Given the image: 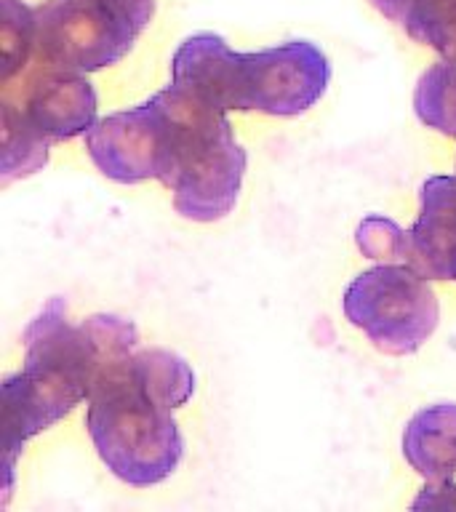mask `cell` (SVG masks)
I'll return each mask as SVG.
<instances>
[{"label": "cell", "mask_w": 456, "mask_h": 512, "mask_svg": "<svg viewBox=\"0 0 456 512\" xmlns=\"http://www.w3.org/2000/svg\"><path fill=\"white\" fill-rule=\"evenodd\" d=\"M3 86L11 104L46 142H70L94 126L99 99L86 72H70L32 59L30 67Z\"/></svg>", "instance_id": "cell-8"}, {"label": "cell", "mask_w": 456, "mask_h": 512, "mask_svg": "<svg viewBox=\"0 0 456 512\" xmlns=\"http://www.w3.org/2000/svg\"><path fill=\"white\" fill-rule=\"evenodd\" d=\"M374 8L379 14H384L390 22H398V24H406V16L411 11V3L414 0H371Z\"/></svg>", "instance_id": "cell-18"}, {"label": "cell", "mask_w": 456, "mask_h": 512, "mask_svg": "<svg viewBox=\"0 0 456 512\" xmlns=\"http://www.w3.org/2000/svg\"><path fill=\"white\" fill-rule=\"evenodd\" d=\"M24 366L3 382V504L14 486L16 459L24 443L91 398L96 379L107 363L139 350V331L118 315H91L70 323L62 296L27 323L22 334Z\"/></svg>", "instance_id": "cell-1"}, {"label": "cell", "mask_w": 456, "mask_h": 512, "mask_svg": "<svg viewBox=\"0 0 456 512\" xmlns=\"http://www.w3.org/2000/svg\"><path fill=\"white\" fill-rule=\"evenodd\" d=\"M328 80V56L310 40H288L251 54L235 51L230 110L296 118L323 99Z\"/></svg>", "instance_id": "cell-5"}, {"label": "cell", "mask_w": 456, "mask_h": 512, "mask_svg": "<svg viewBox=\"0 0 456 512\" xmlns=\"http://www.w3.org/2000/svg\"><path fill=\"white\" fill-rule=\"evenodd\" d=\"M403 456L427 483L456 478V403L416 411L403 430Z\"/></svg>", "instance_id": "cell-10"}, {"label": "cell", "mask_w": 456, "mask_h": 512, "mask_svg": "<svg viewBox=\"0 0 456 512\" xmlns=\"http://www.w3.org/2000/svg\"><path fill=\"white\" fill-rule=\"evenodd\" d=\"M344 318L384 355L406 358L440 323L438 294L411 264H376L360 272L342 296Z\"/></svg>", "instance_id": "cell-4"}, {"label": "cell", "mask_w": 456, "mask_h": 512, "mask_svg": "<svg viewBox=\"0 0 456 512\" xmlns=\"http://www.w3.org/2000/svg\"><path fill=\"white\" fill-rule=\"evenodd\" d=\"M35 6L24 0H3V30H0V48H3V78L0 83L14 80L19 72L30 67L35 56Z\"/></svg>", "instance_id": "cell-14"}, {"label": "cell", "mask_w": 456, "mask_h": 512, "mask_svg": "<svg viewBox=\"0 0 456 512\" xmlns=\"http://www.w3.org/2000/svg\"><path fill=\"white\" fill-rule=\"evenodd\" d=\"M51 142H46L11 104L0 107V179L11 184L14 179L38 174L48 163Z\"/></svg>", "instance_id": "cell-11"}, {"label": "cell", "mask_w": 456, "mask_h": 512, "mask_svg": "<svg viewBox=\"0 0 456 512\" xmlns=\"http://www.w3.org/2000/svg\"><path fill=\"white\" fill-rule=\"evenodd\" d=\"M86 152L118 184L163 182L168 174V118L158 96L139 107L104 115L88 128Z\"/></svg>", "instance_id": "cell-7"}, {"label": "cell", "mask_w": 456, "mask_h": 512, "mask_svg": "<svg viewBox=\"0 0 456 512\" xmlns=\"http://www.w3.org/2000/svg\"><path fill=\"white\" fill-rule=\"evenodd\" d=\"M403 27L440 59L456 62V0H414Z\"/></svg>", "instance_id": "cell-13"}, {"label": "cell", "mask_w": 456, "mask_h": 512, "mask_svg": "<svg viewBox=\"0 0 456 512\" xmlns=\"http://www.w3.org/2000/svg\"><path fill=\"white\" fill-rule=\"evenodd\" d=\"M134 355L102 368L88 398L86 430L115 478L147 488L174 475L184 440L171 414L174 403L152 387Z\"/></svg>", "instance_id": "cell-2"}, {"label": "cell", "mask_w": 456, "mask_h": 512, "mask_svg": "<svg viewBox=\"0 0 456 512\" xmlns=\"http://www.w3.org/2000/svg\"><path fill=\"white\" fill-rule=\"evenodd\" d=\"M422 507H454L456 510V486L448 480V483H427L422 488V494L414 502V510H422Z\"/></svg>", "instance_id": "cell-17"}, {"label": "cell", "mask_w": 456, "mask_h": 512, "mask_svg": "<svg viewBox=\"0 0 456 512\" xmlns=\"http://www.w3.org/2000/svg\"><path fill=\"white\" fill-rule=\"evenodd\" d=\"M414 112L419 123L456 139V62L440 59L419 75Z\"/></svg>", "instance_id": "cell-12"}, {"label": "cell", "mask_w": 456, "mask_h": 512, "mask_svg": "<svg viewBox=\"0 0 456 512\" xmlns=\"http://www.w3.org/2000/svg\"><path fill=\"white\" fill-rule=\"evenodd\" d=\"M406 235L400 224L387 216H366L355 230L360 254L382 264H406Z\"/></svg>", "instance_id": "cell-15"}, {"label": "cell", "mask_w": 456, "mask_h": 512, "mask_svg": "<svg viewBox=\"0 0 456 512\" xmlns=\"http://www.w3.org/2000/svg\"><path fill=\"white\" fill-rule=\"evenodd\" d=\"M406 264L430 280H456V174L427 176L406 235Z\"/></svg>", "instance_id": "cell-9"}, {"label": "cell", "mask_w": 456, "mask_h": 512, "mask_svg": "<svg viewBox=\"0 0 456 512\" xmlns=\"http://www.w3.org/2000/svg\"><path fill=\"white\" fill-rule=\"evenodd\" d=\"M168 118V174L176 214L190 222H219L240 198L248 155L235 142L227 110L179 86L155 94Z\"/></svg>", "instance_id": "cell-3"}, {"label": "cell", "mask_w": 456, "mask_h": 512, "mask_svg": "<svg viewBox=\"0 0 456 512\" xmlns=\"http://www.w3.org/2000/svg\"><path fill=\"white\" fill-rule=\"evenodd\" d=\"M83 3H94V6L120 16L123 22L134 24L139 32H144V27L155 16V0H83Z\"/></svg>", "instance_id": "cell-16"}, {"label": "cell", "mask_w": 456, "mask_h": 512, "mask_svg": "<svg viewBox=\"0 0 456 512\" xmlns=\"http://www.w3.org/2000/svg\"><path fill=\"white\" fill-rule=\"evenodd\" d=\"M38 62L70 72H96L118 64L142 32L120 16L83 0H46L35 6Z\"/></svg>", "instance_id": "cell-6"}]
</instances>
